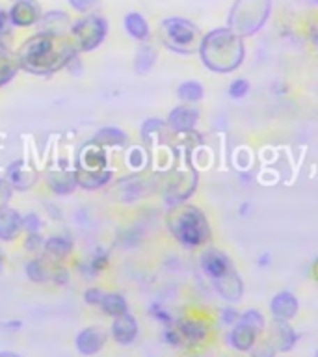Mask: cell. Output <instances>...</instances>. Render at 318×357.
Segmentation results:
<instances>
[{"label":"cell","mask_w":318,"mask_h":357,"mask_svg":"<svg viewBox=\"0 0 318 357\" xmlns=\"http://www.w3.org/2000/svg\"><path fill=\"white\" fill-rule=\"evenodd\" d=\"M201 63L212 73L229 75L234 73L245 58L244 38L229 26L212 28L203 33L199 45Z\"/></svg>","instance_id":"6da1fadb"},{"label":"cell","mask_w":318,"mask_h":357,"mask_svg":"<svg viewBox=\"0 0 318 357\" xmlns=\"http://www.w3.org/2000/svg\"><path fill=\"white\" fill-rule=\"evenodd\" d=\"M167 227L177 238L179 244L184 248H201L205 245L212 236L211 223L205 212L195 205H179L175 206L167 216Z\"/></svg>","instance_id":"7a4b0ae2"},{"label":"cell","mask_w":318,"mask_h":357,"mask_svg":"<svg viewBox=\"0 0 318 357\" xmlns=\"http://www.w3.org/2000/svg\"><path fill=\"white\" fill-rule=\"evenodd\" d=\"M272 13V0H234L227 15V26L242 38L261 32Z\"/></svg>","instance_id":"3957f363"},{"label":"cell","mask_w":318,"mask_h":357,"mask_svg":"<svg viewBox=\"0 0 318 357\" xmlns=\"http://www.w3.org/2000/svg\"><path fill=\"white\" fill-rule=\"evenodd\" d=\"M162 43L177 54H195L199 52L203 33L195 22L184 17H167L160 22Z\"/></svg>","instance_id":"277c9868"},{"label":"cell","mask_w":318,"mask_h":357,"mask_svg":"<svg viewBox=\"0 0 318 357\" xmlns=\"http://www.w3.org/2000/svg\"><path fill=\"white\" fill-rule=\"evenodd\" d=\"M71 33L75 41L80 45V49L91 50L99 47L105 41L108 33V21L100 15H86L71 26Z\"/></svg>","instance_id":"5b68a950"},{"label":"cell","mask_w":318,"mask_h":357,"mask_svg":"<svg viewBox=\"0 0 318 357\" xmlns=\"http://www.w3.org/2000/svg\"><path fill=\"white\" fill-rule=\"evenodd\" d=\"M201 112L195 105H184L175 106L169 114H167V127L172 128L173 132L179 134H192L199 123Z\"/></svg>","instance_id":"8992f818"},{"label":"cell","mask_w":318,"mask_h":357,"mask_svg":"<svg viewBox=\"0 0 318 357\" xmlns=\"http://www.w3.org/2000/svg\"><path fill=\"white\" fill-rule=\"evenodd\" d=\"M199 266L203 270L206 278L214 281V279L222 278L229 270H233V261L227 253H223L222 250H216V248H211V250H205L201 253Z\"/></svg>","instance_id":"52a82bcc"},{"label":"cell","mask_w":318,"mask_h":357,"mask_svg":"<svg viewBox=\"0 0 318 357\" xmlns=\"http://www.w3.org/2000/svg\"><path fill=\"white\" fill-rule=\"evenodd\" d=\"M212 287L216 289V292L222 296L223 300L229 303H236L244 294V281L240 278V273L236 270H229L225 275L218 278L212 281Z\"/></svg>","instance_id":"ba28073f"},{"label":"cell","mask_w":318,"mask_h":357,"mask_svg":"<svg viewBox=\"0 0 318 357\" xmlns=\"http://www.w3.org/2000/svg\"><path fill=\"white\" fill-rule=\"evenodd\" d=\"M179 337V344H201L205 342L206 337H209V326H206L203 320H197V318H188V320H183L179 322V326L175 328Z\"/></svg>","instance_id":"9c48e42d"},{"label":"cell","mask_w":318,"mask_h":357,"mask_svg":"<svg viewBox=\"0 0 318 357\" xmlns=\"http://www.w3.org/2000/svg\"><path fill=\"white\" fill-rule=\"evenodd\" d=\"M10 21L13 26H32L41 19V10L33 0H17L10 10Z\"/></svg>","instance_id":"30bf717a"},{"label":"cell","mask_w":318,"mask_h":357,"mask_svg":"<svg viewBox=\"0 0 318 357\" xmlns=\"http://www.w3.org/2000/svg\"><path fill=\"white\" fill-rule=\"evenodd\" d=\"M259 335L261 333L255 328H251V326L238 320L234 326H231V331L227 335V342L236 351H250L257 344Z\"/></svg>","instance_id":"8fae6325"},{"label":"cell","mask_w":318,"mask_h":357,"mask_svg":"<svg viewBox=\"0 0 318 357\" xmlns=\"http://www.w3.org/2000/svg\"><path fill=\"white\" fill-rule=\"evenodd\" d=\"M298 298L290 290H281L270 301V312L275 320H292L298 314Z\"/></svg>","instance_id":"7c38bea8"},{"label":"cell","mask_w":318,"mask_h":357,"mask_svg":"<svg viewBox=\"0 0 318 357\" xmlns=\"http://www.w3.org/2000/svg\"><path fill=\"white\" fill-rule=\"evenodd\" d=\"M270 342L278 351H289L298 342V333L290 326L289 320H275L273 318L272 328H270Z\"/></svg>","instance_id":"4fadbf2b"},{"label":"cell","mask_w":318,"mask_h":357,"mask_svg":"<svg viewBox=\"0 0 318 357\" xmlns=\"http://www.w3.org/2000/svg\"><path fill=\"white\" fill-rule=\"evenodd\" d=\"M123 26H125L130 38L138 39V41H147L151 36L149 22L138 11H128L125 19H123Z\"/></svg>","instance_id":"5bb4252c"},{"label":"cell","mask_w":318,"mask_h":357,"mask_svg":"<svg viewBox=\"0 0 318 357\" xmlns=\"http://www.w3.org/2000/svg\"><path fill=\"white\" fill-rule=\"evenodd\" d=\"M112 331H114V337L119 344H130L138 335V324L128 312H125V314L116 318Z\"/></svg>","instance_id":"9a60e30c"},{"label":"cell","mask_w":318,"mask_h":357,"mask_svg":"<svg viewBox=\"0 0 318 357\" xmlns=\"http://www.w3.org/2000/svg\"><path fill=\"white\" fill-rule=\"evenodd\" d=\"M105 344V333L97 328H89L78 337V348L82 354H95Z\"/></svg>","instance_id":"2e32d148"},{"label":"cell","mask_w":318,"mask_h":357,"mask_svg":"<svg viewBox=\"0 0 318 357\" xmlns=\"http://www.w3.org/2000/svg\"><path fill=\"white\" fill-rule=\"evenodd\" d=\"M156 61V50L153 49V45L142 41V45L136 50V60H134V69L138 75H145L153 69Z\"/></svg>","instance_id":"e0dca14e"},{"label":"cell","mask_w":318,"mask_h":357,"mask_svg":"<svg viewBox=\"0 0 318 357\" xmlns=\"http://www.w3.org/2000/svg\"><path fill=\"white\" fill-rule=\"evenodd\" d=\"M177 97L183 102L195 105V102H199L205 97V86L199 80H186V82L179 84Z\"/></svg>","instance_id":"ac0fdd59"},{"label":"cell","mask_w":318,"mask_h":357,"mask_svg":"<svg viewBox=\"0 0 318 357\" xmlns=\"http://www.w3.org/2000/svg\"><path fill=\"white\" fill-rule=\"evenodd\" d=\"M100 305H103V309H105L108 314H112V317H121V314L127 312V301H125V298L119 294L105 296L103 301H100Z\"/></svg>","instance_id":"d6986e66"},{"label":"cell","mask_w":318,"mask_h":357,"mask_svg":"<svg viewBox=\"0 0 318 357\" xmlns=\"http://www.w3.org/2000/svg\"><path fill=\"white\" fill-rule=\"evenodd\" d=\"M238 320L240 322L248 324V326H251V328H255L259 333H262L264 328H266V320L262 317V312L257 311V309H248V311L240 312Z\"/></svg>","instance_id":"ffe728a7"},{"label":"cell","mask_w":318,"mask_h":357,"mask_svg":"<svg viewBox=\"0 0 318 357\" xmlns=\"http://www.w3.org/2000/svg\"><path fill=\"white\" fill-rule=\"evenodd\" d=\"M250 89H251V84L248 78H234L233 82L229 84V88H227V93L231 99H244V97H248V93H250Z\"/></svg>","instance_id":"44dd1931"},{"label":"cell","mask_w":318,"mask_h":357,"mask_svg":"<svg viewBox=\"0 0 318 357\" xmlns=\"http://www.w3.org/2000/svg\"><path fill=\"white\" fill-rule=\"evenodd\" d=\"M97 139L103 142V144L123 145L127 142V134L123 132V130H119V128H105V130H100Z\"/></svg>","instance_id":"7402d4cb"},{"label":"cell","mask_w":318,"mask_h":357,"mask_svg":"<svg viewBox=\"0 0 318 357\" xmlns=\"http://www.w3.org/2000/svg\"><path fill=\"white\" fill-rule=\"evenodd\" d=\"M275 348L270 342V339L266 340H257V344L250 350L251 357H275Z\"/></svg>","instance_id":"603a6c76"},{"label":"cell","mask_w":318,"mask_h":357,"mask_svg":"<svg viewBox=\"0 0 318 357\" xmlns=\"http://www.w3.org/2000/svg\"><path fill=\"white\" fill-rule=\"evenodd\" d=\"M73 10L80 11V13H89L99 6V0H69Z\"/></svg>","instance_id":"cb8c5ba5"},{"label":"cell","mask_w":318,"mask_h":357,"mask_svg":"<svg viewBox=\"0 0 318 357\" xmlns=\"http://www.w3.org/2000/svg\"><path fill=\"white\" fill-rule=\"evenodd\" d=\"M238 317H240V312L234 311L233 307H229V309H223L222 311L223 322L229 324V326H234V324L238 322Z\"/></svg>","instance_id":"d4e9b609"},{"label":"cell","mask_w":318,"mask_h":357,"mask_svg":"<svg viewBox=\"0 0 318 357\" xmlns=\"http://www.w3.org/2000/svg\"><path fill=\"white\" fill-rule=\"evenodd\" d=\"M10 15H8L4 10H0V36L8 32V26H10Z\"/></svg>","instance_id":"484cf974"},{"label":"cell","mask_w":318,"mask_h":357,"mask_svg":"<svg viewBox=\"0 0 318 357\" xmlns=\"http://www.w3.org/2000/svg\"><path fill=\"white\" fill-rule=\"evenodd\" d=\"M257 262H259V266H268V264H270V253H262V255L257 259Z\"/></svg>","instance_id":"4316f807"},{"label":"cell","mask_w":318,"mask_h":357,"mask_svg":"<svg viewBox=\"0 0 318 357\" xmlns=\"http://www.w3.org/2000/svg\"><path fill=\"white\" fill-rule=\"evenodd\" d=\"M311 275L315 281H318V257L315 259V261H312V264H311Z\"/></svg>","instance_id":"83f0119b"},{"label":"cell","mask_w":318,"mask_h":357,"mask_svg":"<svg viewBox=\"0 0 318 357\" xmlns=\"http://www.w3.org/2000/svg\"><path fill=\"white\" fill-rule=\"evenodd\" d=\"M0 357H19V356H13V354H0Z\"/></svg>","instance_id":"f1b7e54d"},{"label":"cell","mask_w":318,"mask_h":357,"mask_svg":"<svg viewBox=\"0 0 318 357\" xmlns=\"http://www.w3.org/2000/svg\"><path fill=\"white\" fill-rule=\"evenodd\" d=\"M315 357H318V350H317V351H315Z\"/></svg>","instance_id":"f546056e"},{"label":"cell","mask_w":318,"mask_h":357,"mask_svg":"<svg viewBox=\"0 0 318 357\" xmlns=\"http://www.w3.org/2000/svg\"><path fill=\"white\" fill-rule=\"evenodd\" d=\"M15 2H17V0H15Z\"/></svg>","instance_id":"4dcf8cb0"}]
</instances>
